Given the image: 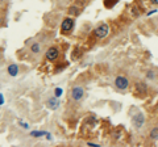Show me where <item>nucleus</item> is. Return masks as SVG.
Returning <instances> with one entry per match:
<instances>
[{
	"mask_svg": "<svg viewBox=\"0 0 158 147\" xmlns=\"http://www.w3.org/2000/svg\"><path fill=\"white\" fill-rule=\"evenodd\" d=\"M148 78H149V79H155L154 71H148Z\"/></svg>",
	"mask_w": 158,
	"mask_h": 147,
	"instance_id": "4468645a",
	"label": "nucleus"
},
{
	"mask_svg": "<svg viewBox=\"0 0 158 147\" xmlns=\"http://www.w3.org/2000/svg\"><path fill=\"white\" fill-rule=\"evenodd\" d=\"M115 87H116L117 89H120V91H125V89L129 87V80H128V78H125V76H123V75H119L115 79Z\"/></svg>",
	"mask_w": 158,
	"mask_h": 147,
	"instance_id": "f257e3e1",
	"label": "nucleus"
},
{
	"mask_svg": "<svg viewBox=\"0 0 158 147\" xmlns=\"http://www.w3.org/2000/svg\"><path fill=\"white\" fill-rule=\"evenodd\" d=\"M83 96H84V89L82 88V87H74V88L71 89V97L74 101H79V100L83 99Z\"/></svg>",
	"mask_w": 158,
	"mask_h": 147,
	"instance_id": "39448f33",
	"label": "nucleus"
},
{
	"mask_svg": "<svg viewBox=\"0 0 158 147\" xmlns=\"http://www.w3.org/2000/svg\"><path fill=\"white\" fill-rule=\"evenodd\" d=\"M72 28H74V20L71 17L63 18V21H62V24H61V30L63 33H69Z\"/></svg>",
	"mask_w": 158,
	"mask_h": 147,
	"instance_id": "20e7f679",
	"label": "nucleus"
},
{
	"mask_svg": "<svg viewBox=\"0 0 158 147\" xmlns=\"http://www.w3.org/2000/svg\"><path fill=\"white\" fill-rule=\"evenodd\" d=\"M132 123L134 125L136 129H140V127L144 126L145 123V116L142 113H136L133 117H132Z\"/></svg>",
	"mask_w": 158,
	"mask_h": 147,
	"instance_id": "7ed1b4c3",
	"label": "nucleus"
},
{
	"mask_svg": "<svg viewBox=\"0 0 158 147\" xmlns=\"http://www.w3.org/2000/svg\"><path fill=\"white\" fill-rule=\"evenodd\" d=\"M76 9H78L76 7H71V8H70V12H71V13H74V15H78L79 11H76Z\"/></svg>",
	"mask_w": 158,
	"mask_h": 147,
	"instance_id": "2eb2a0df",
	"label": "nucleus"
},
{
	"mask_svg": "<svg viewBox=\"0 0 158 147\" xmlns=\"http://www.w3.org/2000/svg\"><path fill=\"white\" fill-rule=\"evenodd\" d=\"M40 45L38 44H33L31 46V50H32V53H35V54H37V53H40Z\"/></svg>",
	"mask_w": 158,
	"mask_h": 147,
	"instance_id": "9b49d317",
	"label": "nucleus"
},
{
	"mask_svg": "<svg viewBox=\"0 0 158 147\" xmlns=\"http://www.w3.org/2000/svg\"><path fill=\"white\" fill-rule=\"evenodd\" d=\"M31 135L32 137H35V138H37V137H41V135H48V134L45 133V131H32Z\"/></svg>",
	"mask_w": 158,
	"mask_h": 147,
	"instance_id": "f8f14e48",
	"label": "nucleus"
},
{
	"mask_svg": "<svg viewBox=\"0 0 158 147\" xmlns=\"http://www.w3.org/2000/svg\"><path fill=\"white\" fill-rule=\"evenodd\" d=\"M58 55H59L58 49L57 47H50L48 51H46V59L50 61V62H53V61H55V59L58 58Z\"/></svg>",
	"mask_w": 158,
	"mask_h": 147,
	"instance_id": "423d86ee",
	"label": "nucleus"
},
{
	"mask_svg": "<svg viewBox=\"0 0 158 147\" xmlns=\"http://www.w3.org/2000/svg\"><path fill=\"white\" fill-rule=\"evenodd\" d=\"M149 135H150L151 139H158V127H153V129L150 130V133H149Z\"/></svg>",
	"mask_w": 158,
	"mask_h": 147,
	"instance_id": "1a4fd4ad",
	"label": "nucleus"
},
{
	"mask_svg": "<svg viewBox=\"0 0 158 147\" xmlns=\"http://www.w3.org/2000/svg\"><path fill=\"white\" fill-rule=\"evenodd\" d=\"M136 86H137V89H138V92H146V86H145V84H142V83H137V84H136Z\"/></svg>",
	"mask_w": 158,
	"mask_h": 147,
	"instance_id": "9d476101",
	"label": "nucleus"
},
{
	"mask_svg": "<svg viewBox=\"0 0 158 147\" xmlns=\"http://www.w3.org/2000/svg\"><path fill=\"white\" fill-rule=\"evenodd\" d=\"M20 123H21V126H23V127H28V126H29L28 123H24V122H20Z\"/></svg>",
	"mask_w": 158,
	"mask_h": 147,
	"instance_id": "f3484780",
	"label": "nucleus"
},
{
	"mask_svg": "<svg viewBox=\"0 0 158 147\" xmlns=\"http://www.w3.org/2000/svg\"><path fill=\"white\" fill-rule=\"evenodd\" d=\"M54 95H55V97H59V96L62 95V88H55Z\"/></svg>",
	"mask_w": 158,
	"mask_h": 147,
	"instance_id": "ddd939ff",
	"label": "nucleus"
},
{
	"mask_svg": "<svg viewBox=\"0 0 158 147\" xmlns=\"http://www.w3.org/2000/svg\"><path fill=\"white\" fill-rule=\"evenodd\" d=\"M110 33V28H108V25L107 24H102V25H99V26L94 30V34H95V37L96 38H104V37H107V34Z\"/></svg>",
	"mask_w": 158,
	"mask_h": 147,
	"instance_id": "f03ea898",
	"label": "nucleus"
},
{
	"mask_svg": "<svg viewBox=\"0 0 158 147\" xmlns=\"http://www.w3.org/2000/svg\"><path fill=\"white\" fill-rule=\"evenodd\" d=\"M150 1H151L153 4H158V0H150Z\"/></svg>",
	"mask_w": 158,
	"mask_h": 147,
	"instance_id": "a211bd4d",
	"label": "nucleus"
},
{
	"mask_svg": "<svg viewBox=\"0 0 158 147\" xmlns=\"http://www.w3.org/2000/svg\"><path fill=\"white\" fill-rule=\"evenodd\" d=\"M7 71L11 76H16L19 74V67L16 65H9L8 66V69H7Z\"/></svg>",
	"mask_w": 158,
	"mask_h": 147,
	"instance_id": "6e6552de",
	"label": "nucleus"
},
{
	"mask_svg": "<svg viewBox=\"0 0 158 147\" xmlns=\"http://www.w3.org/2000/svg\"><path fill=\"white\" fill-rule=\"evenodd\" d=\"M3 103H4V97H3V95L0 93V105H1Z\"/></svg>",
	"mask_w": 158,
	"mask_h": 147,
	"instance_id": "dca6fc26",
	"label": "nucleus"
},
{
	"mask_svg": "<svg viewBox=\"0 0 158 147\" xmlns=\"http://www.w3.org/2000/svg\"><path fill=\"white\" fill-rule=\"evenodd\" d=\"M46 105H48V108L49 109H53V110H55L57 108H58V105H59V101L55 97H53V99H49L48 100V103H46Z\"/></svg>",
	"mask_w": 158,
	"mask_h": 147,
	"instance_id": "0eeeda50",
	"label": "nucleus"
}]
</instances>
